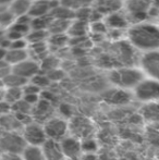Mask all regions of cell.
<instances>
[{"label": "cell", "mask_w": 159, "mask_h": 160, "mask_svg": "<svg viewBox=\"0 0 159 160\" xmlns=\"http://www.w3.org/2000/svg\"><path fill=\"white\" fill-rule=\"evenodd\" d=\"M4 100V88L0 89V101Z\"/></svg>", "instance_id": "obj_40"}, {"label": "cell", "mask_w": 159, "mask_h": 160, "mask_svg": "<svg viewBox=\"0 0 159 160\" xmlns=\"http://www.w3.org/2000/svg\"><path fill=\"white\" fill-rule=\"evenodd\" d=\"M58 4H59V2H53L50 1V0H36V1L32 2V4H31L28 15L32 19L45 17V15H50L53 9Z\"/></svg>", "instance_id": "obj_15"}, {"label": "cell", "mask_w": 159, "mask_h": 160, "mask_svg": "<svg viewBox=\"0 0 159 160\" xmlns=\"http://www.w3.org/2000/svg\"><path fill=\"white\" fill-rule=\"evenodd\" d=\"M151 0H127V12L130 23L145 22L149 18Z\"/></svg>", "instance_id": "obj_4"}, {"label": "cell", "mask_w": 159, "mask_h": 160, "mask_svg": "<svg viewBox=\"0 0 159 160\" xmlns=\"http://www.w3.org/2000/svg\"><path fill=\"white\" fill-rule=\"evenodd\" d=\"M0 160H23L21 154H15V152H1Z\"/></svg>", "instance_id": "obj_35"}, {"label": "cell", "mask_w": 159, "mask_h": 160, "mask_svg": "<svg viewBox=\"0 0 159 160\" xmlns=\"http://www.w3.org/2000/svg\"><path fill=\"white\" fill-rule=\"evenodd\" d=\"M13 0H0V7L7 6V4H10Z\"/></svg>", "instance_id": "obj_39"}, {"label": "cell", "mask_w": 159, "mask_h": 160, "mask_svg": "<svg viewBox=\"0 0 159 160\" xmlns=\"http://www.w3.org/2000/svg\"><path fill=\"white\" fill-rule=\"evenodd\" d=\"M11 112H12V106L6 100L0 101V117L10 114Z\"/></svg>", "instance_id": "obj_34"}, {"label": "cell", "mask_w": 159, "mask_h": 160, "mask_svg": "<svg viewBox=\"0 0 159 160\" xmlns=\"http://www.w3.org/2000/svg\"><path fill=\"white\" fill-rule=\"evenodd\" d=\"M0 128L3 132H17L22 128V123L17 119L14 114H7L0 117Z\"/></svg>", "instance_id": "obj_20"}, {"label": "cell", "mask_w": 159, "mask_h": 160, "mask_svg": "<svg viewBox=\"0 0 159 160\" xmlns=\"http://www.w3.org/2000/svg\"><path fill=\"white\" fill-rule=\"evenodd\" d=\"M105 25L108 26L110 30L120 32V31L127 30L130 28V21L127 15L122 10L115 12L110 15H107L105 18Z\"/></svg>", "instance_id": "obj_14"}, {"label": "cell", "mask_w": 159, "mask_h": 160, "mask_svg": "<svg viewBox=\"0 0 159 160\" xmlns=\"http://www.w3.org/2000/svg\"><path fill=\"white\" fill-rule=\"evenodd\" d=\"M127 42L141 52L159 50V25L153 22H140L130 25L127 31Z\"/></svg>", "instance_id": "obj_1"}, {"label": "cell", "mask_w": 159, "mask_h": 160, "mask_svg": "<svg viewBox=\"0 0 159 160\" xmlns=\"http://www.w3.org/2000/svg\"><path fill=\"white\" fill-rule=\"evenodd\" d=\"M31 2L27 0H13L10 4H9L8 10L10 11V13L15 18H21L24 15H28L31 9Z\"/></svg>", "instance_id": "obj_19"}, {"label": "cell", "mask_w": 159, "mask_h": 160, "mask_svg": "<svg viewBox=\"0 0 159 160\" xmlns=\"http://www.w3.org/2000/svg\"><path fill=\"white\" fill-rule=\"evenodd\" d=\"M61 149L63 152L64 158L72 159V160H80L83 156V149H82V142L77 139V137L68 136L64 137L62 141H60Z\"/></svg>", "instance_id": "obj_11"}, {"label": "cell", "mask_w": 159, "mask_h": 160, "mask_svg": "<svg viewBox=\"0 0 159 160\" xmlns=\"http://www.w3.org/2000/svg\"><path fill=\"white\" fill-rule=\"evenodd\" d=\"M26 59H28L27 49L9 48L8 50H7V55H6V59H4V61L12 68V67H14V65L25 61Z\"/></svg>", "instance_id": "obj_18"}, {"label": "cell", "mask_w": 159, "mask_h": 160, "mask_svg": "<svg viewBox=\"0 0 159 160\" xmlns=\"http://www.w3.org/2000/svg\"><path fill=\"white\" fill-rule=\"evenodd\" d=\"M69 33L72 34L74 36H82L86 33V23L85 21H77L73 24H70L69 28Z\"/></svg>", "instance_id": "obj_28"}, {"label": "cell", "mask_w": 159, "mask_h": 160, "mask_svg": "<svg viewBox=\"0 0 159 160\" xmlns=\"http://www.w3.org/2000/svg\"><path fill=\"white\" fill-rule=\"evenodd\" d=\"M32 106H30L27 102H25V101L22 99V100H20L19 102L14 103V105L12 106V111L14 112L15 114H28L30 116L31 111H32Z\"/></svg>", "instance_id": "obj_27"}, {"label": "cell", "mask_w": 159, "mask_h": 160, "mask_svg": "<svg viewBox=\"0 0 159 160\" xmlns=\"http://www.w3.org/2000/svg\"><path fill=\"white\" fill-rule=\"evenodd\" d=\"M7 50H8V49L2 48V47H0V61H3V60L6 59Z\"/></svg>", "instance_id": "obj_38"}, {"label": "cell", "mask_w": 159, "mask_h": 160, "mask_svg": "<svg viewBox=\"0 0 159 160\" xmlns=\"http://www.w3.org/2000/svg\"><path fill=\"white\" fill-rule=\"evenodd\" d=\"M94 3V0H60L59 4L73 12H77L83 9H86L92 7Z\"/></svg>", "instance_id": "obj_21"}, {"label": "cell", "mask_w": 159, "mask_h": 160, "mask_svg": "<svg viewBox=\"0 0 159 160\" xmlns=\"http://www.w3.org/2000/svg\"><path fill=\"white\" fill-rule=\"evenodd\" d=\"M27 1H30L31 3H32V2H34V1H36V0H27Z\"/></svg>", "instance_id": "obj_43"}, {"label": "cell", "mask_w": 159, "mask_h": 160, "mask_svg": "<svg viewBox=\"0 0 159 160\" xmlns=\"http://www.w3.org/2000/svg\"><path fill=\"white\" fill-rule=\"evenodd\" d=\"M26 143L19 132H3L0 134V152L22 154Z\"/></svg>", "instance_id": "obj_7"}, {"label": "cell", "mask_w": 159, "mask_h": 160, "mask_svg": "<svg viewBox=\"0 0 159 160\" xmlns=\"http://www.w3.org/2000/svg\"><path fill=\"white\" fill-rule=\"evenodd\" d=\"M63 160H72V159H67V158H64Z\"/></svg>", "instance_id": "obj_44"}, {"label": "cell", "mask_w": 159, "mask_h": 160, "mask_svg": "<svg viewBox=\"0 0 159 160\" xmlns=\"http://www.w3.org/2000/svg\"><path fill=\"white\" fill-rule=\"evenodd\" d=\"M40 147H42V152H44V156H45V158H46V160H63L64 159L60 142L47 138L46 142H45Z\"/></svg>", "instance_id": "obj_16"}, {"label": "cell", "mask_w": 159, "mask_h": 160, "mask_svg": "<svg viewBox=\"0 0 159 160\" xmlns=\"http://www.w3.org/2000/svg\"><path fill=\"white\" fill-rule=\"evenodd\" d=\"M2 82H3L4 88H23L28 83V81H26L25 78H21V76L17 75V74L11 71L10 74H8L3 78Z\"/></svg>", "instance_id": "obj_22"}, {"label": "cell", "mask_w": 159, "mask_h": 160, "mask_svg": "<svg viewBox=\"0 0 159 160\" xmlns=\"http://www.w3.org/2000/svg\"><path fill=\"white\" fill-rule=\"evenodd\" d=\"M11 72V67L7 63L6 61H0V81H3V78H6L8 74H10Z\"/></svg>", "instance_id": "obj_33"}, {"label": "cell", "mask_w": 159, "mask_h": 160, "mask_svg": "<svg viewBox=\"0 0 159 160\" xmlns=\"http://www.w3.org/2000/svg\"><path fill=\"white\" fill-rule=\"evenodd\" d=\"M21 155L23 160H46L40 146L26 145Z\"/></svg>", "instance_id": "obj_23"}, {"label": "cell", "mask_w": 159, "mask_h": 160, "mask_svg": "<svg viewBox=\"0 0 159 160\" xmlns=\"http://www.w3.org/2000/svg\"><path fill=\"white\" fill-rule=\"evenodd\" d=\"M47 138L62 141L69 134V122L63 118H50L42 124Z\"/></svg>", "instance_id": "obj_6"}, {"label": "cell", "mask_w": 159, "mask_h": 160, "mask_svg": "<svg viewBox=\"0 0 159 160\" xmlns=\"http://www.w3.org/2000/svg\"><path fill=\"white\" fill-rule=\"evenodd\" d=\"M109 81L115 87L125 91L134 89L144 78L143 71L134 67H120L109 72Z\"/></svg>", "instance_id": "obj_2"}, {"label": "cell", "mask_w": 159, "mask_h": 160, "mask_svg": "<svg viewBox=\"0 0 159 160\" xmlns=\"http://www.w3.org/2000/svg\"><path fill=\"white\" fill-rule=\"evenodd\" d=\"M50 1H53V2H59L60 0H50Z\"/></svg>", "instance_id": "obj_42"}, {"label": "cell", "mask_w": 159, "mask_h": 160, "mask_svg": "<svg viewBox=\"0 0 159 160\" xmlns=\"http://www.w3.org/2000/svg\"><path fill=\"white\" fill-rule=\"evenodd\" d=\"M92 7L96 14L106 18L107 15L122 10L123 1L122 0H94Z\"/></svg>", "instance_id": "obj_12"}, {"label": "cell", "mask_w": 159, "mask_h": 160, "mask_svg": "<svg viewBox=\"0 0 159 160\" xmlns=\"http://www.w3.org/2000/svg\"><path fill=\"white\" fill-rule=\"evenodd\" d=\"M158 23H159V17H158ZM158 25H159V24H158Z\"/></svg>", "instance_id": "obj_45"}, {"label": "cell", "mask_w": 159, "mask_h": 160, "mask_svg": "<svg viewBox=\"0 0 159 160\" xmlns=\"http://www.w3.org/2000/svg\"><path fill=\"white\" fill-rule=\"evenodd\" d=\"M94 132H95L94 123L86 117H73L69 121V133L71 136L77 137L80 141L93 137Z\"/></svg>", "instance_id": "obj_5"}, {"label": "cell", "mask_w": 159, "mask_h": 160, "mask_svg": "<svg viewBox=\"0 0 159 160\" xmlns=\"http://www.w3.org/2000/svg\"><path fill=\"white\" fill-rule=\"evenodd\" d=\"M80 160H102L98 154H83Z\"/></svg>", "instance_id": "obj_37"}, {"label": "cell", "mask_w": 159, "mask_h": 160, "mask_svg": "<svg viewBox=\"0 0 159 160\" xmlns=\"http://www.w3.org/2000/svg\"><path fill=\"white\" fill-rule=\"evenodd\" d=\"M81 142H82L83 154H97L98 144L93 137L83 139V141H81Z\"/></svg>", "instance_id": "obj_26"}, {"label": "cell", "mask_w": 159, "mask_h": 160, "mask_svg": "<svg viewBox=\"0 0 159 160\" xmlns=\"http://www.w3.org/2000/svg\"><path fill=\"white\" fill-rule=\"evenodd\" d=\"M42 89L34 85L33 83H27L25 86L23 87V95H32V94H37L39 95Z\"/></svg>", "instance_id": "obj_32"}, {"label": "cell", "mask_w": 159, "mask_h": 160, "mask_svg": "<svg viewBox=\"0 0 159 160\" xmlns=\"http://www.w3.org/2000/svg\"><path fill=\"white\" fill-rule=\"evenodd\" d=\"M22 136L26 145L32 146H42L47 139L44 127L36 122H30L24 125L22 130Z\"/></svg>", "instance_id": "obj_8"}, {"label": "cell", "mask_w": 159, "mask_h": 160, "mask_svg": "<svg viewBox=\"0 0 159 160\" xmlns=\"http://www.w3.org/2000/svg\"><path fill=\"white\" fill-rule=\"evenodd\" d=\"M145 136L149 144L159 147V124H148L145 131Z\"/></svg>", "instance_id": "obj_25"}, {"label": "cell", "mask_w": 159, "mask_h": 160, "mask_svg": "<svg viewBox=\"0 0 159 160\" xmlns=\"http://www.w3.org/2000/svg\"><path fill=\"white\" fill-rule=\"evenodd\" d=\"M23 100L25 102H27L30 106L34 107L38 103L39 101V95L37 94H32V95H23Z\"/></svg>", "instance_id": "obj_36"}, {"label": "cell", "mask_w": 159, "mask_h": 160, "mask_svg": "<svg viewBox=\"0 0 159 160\" xmlns=\"http://www.w3.org/2000/svg\"><path fill=\"white\" fill-rule=\"evenodd\" d=\"M45 37H46V32H45V31H39V30H34L33 32L28 33V35H27L28 40H30V42H32V44L44 42Z\"/></svg>", "instance_id": "obj_30"}, {"label": "cell", "mask_w": 159, "mask_h": 160, "mask_svg": "<svg viewBox=\"0 0 159 160\" xmlns=\"http://www.w3.org/2000/svg\"><path fill=\"white\" fill-rule=\"evenodd\" d=\"M11 71L17 74V75L21 76V78H25L26 81H28V80H32L35 75H37L39 73L40 65L35 60L26 59L25 61L11 68Z\"/></svg>", "instance_id": "obj_13"}, {"label": "cell", "mask_w": 159, "mask_h": 160, "mask_svg": "<svg viewBox=\"0 0 159 160\" xmlns=\"http://www.w3.org/2000/svg\"><path fill=\"white\" fill-rule=\"evenodd\" d=\"M138 62L142 71L146 73L149 78L159 82V50L142 53Z\"/></svg>", "instance_id": "obj_9"}, {"label": "cell", "mask_w": 159, "mask_h": 160, "mask_svg": "<svg viewBox=\"0 0 159 160\" xmlns=\"http://www.w3.org/2000/svg\"><path fill=\"white\" fill-rule=\"evenodd\" d=\"M31 83H33V84L36 85L37 87H39V88L42 89V87L48 86V84L50 83V80H49L47 75H44V74L38 73L37 75H35L34 78L31 80Z\"/></svg>", "instance_id": "obj_31"}, {"label": "cell", "mask_w": 159, "mask_h": 160, "mask_svg": "<svg viewBox=\"0 0 159 160\" xmlns=\"http://www.w3.org/2000/svg\"><path fill=\"white\" fill-rule=\"evenodd\" d=\"M1 88H4V86H3V82L2 81H0V89Z\"/></svg>", "instance_id": "obj_41"}, {"label": "cell", "mask_w": 159, "mask_h": 160, "mask_svg": "<svg viewBox=\"0 0 159 160\" xmlns=\"http://www.w3.org/2000/svg\"><path fill=\"white\" fill-rule=\"evenodd\" d=\"M140 117L148 124H159V101L143 103Z\"/></svg>", "instance_id": "obj_17"}, {"label": "cell", "mask_w": 159, "mask_h": 160, "mask_svg": "<svg viewBox=\"0 0 159 160\" xmlns=\"http://www.w3.org/2000/svg\"><path fill=\"white\" fill-rule=\"evenodd\" d=\"M133 97V94L130 93V91L113 87V88H109L102 94V100L108 105L116 106V107H124L131 102Z\"/></svg>", "instance_id": "obj_10"}, {"label": "cell", "mask_w": 159, "mask_h": 160, "mask_svg": "<svg viewBox=\"0 0 159 160\" xmlns=\"http://www.w3.org/2000/svg\"><path fill=\"white\" fill-rule=\"evenodd\" d=\"M133 96L143 103L159 101V82L153 78H143L133 89Z\"/></svg>", "instance_id": "obj_3"}, {"label": "cell", "mask_w": 159, "mask_h": 160, "mask_svg": "<svg viewBox=\"0 0 159 160\" xmlns=\"http://www.w3.org/2000/svg\"><path fill=\"white\" fill-rule=\"evenodd\" d=\"M15 18L10 13V11L7 10H0V28L1 26H11Z\"/></svg>", "instance_id": "obj_29"}, {"label": "cell", "mask_w": 159, "mask_h": 160, "mask_svg": "<svg viewBox=\"0 0 159 160\" xmlns=\"http://www.w3.org/2000/svg\"><path fill=\"white\" fill-rule=\"evenodd\" d=\"M23 99V88H4V100L11 106Z\"/></svg>", "instance_id": "obj_24"}]
</instances>
